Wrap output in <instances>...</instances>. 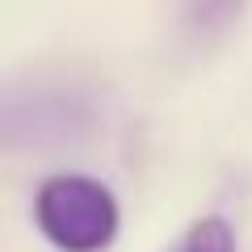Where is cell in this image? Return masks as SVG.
<instances>
[{"label":"cell","instance_id":"6da1fadb","mask_svg":"<svg viewBox=\"0 0 252 252\" xmlns=\"http://www.w3.org/2000/svg\"><path fill=\"white\" fill-rule=\"evenodd\" d=\"M34 219L46 244L59 252H101L118 235V198L114 189L84 172H59L42 181L34 198Z\"/></svg>","mask_w":252,"mask_h":252},{"label":"cell","instance_id":"7a4b0ae2","mask_svg":"<svg viewBox=\"0 0 252 252\" xmlns=\"http://www.w3.org/2000/svg\"><path fill=\"white\" fill-rule=\"evenodd\" d=\"M248 0H185V21L198 30L202 38L210 34H223L235 17L244 13Z\"/></svg>","mask_w":252,"mask_h":252},{"label":"cell","instance_id":"3957f363","mask_svg":"<svg viewBox=\"0 0 252 252\" xmlns=\"http://www.w3.org/2000/svg\"><path fill=\"white\" fill-rule=\"evenodd\" d=\"M177 252H235V231L227 227V219L219 215H206L185 231Z\"/></svg>","mask_w":252,"mask_h":252}]
</instances>
